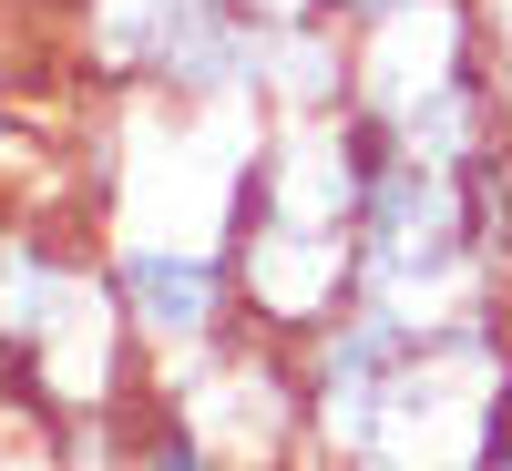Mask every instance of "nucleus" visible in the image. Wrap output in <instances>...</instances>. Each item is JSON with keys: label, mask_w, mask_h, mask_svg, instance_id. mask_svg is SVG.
Masks as SVG:
<instances>
[{"label": "nucleus", "mask_w": 512, "mask_h": 471, "mask_svg": "<svg viewBox=\"0 0 512 471\" xmlns=\"http://www.w3.org/2000/svg\"><path fill=\"white\" fill-rule=\"evenodd\" d=\"M72 62L93 93H164V103H226L256 113L267 21L246 0H62Z\"/></svg>", "instance_id": "obj_4"}, {"label": "nucleus", "mask_w": 512, "mask_h": 471, "mask_svg": "<svg viewBox=\"0 0 512 471\" xmlns=\"http://www.w3.org/2000/svg\"><path fill=\"white\" fill-rule=\"evenodd\" d=\"M318 471H512V297L420 318Z\"/></svg>", "instance_id": "obj_2"}, {"label": "nucleus", "mask_w": 512, "mask_h": 471, "mask_svg": "<svg viewBox=\"0 0 512 471\" xmlns=\"http://www.w3.org/2000/svg\"><path fill=\"white\" fill-rule=\"evenodd\" d=\"M144 390V349L123 328L103 236L82 205H0V410L21 431H72Z\"/></svg>", "instance_id": "obj_1"}, {"label": "nucleus", "mask_w": 512, "mask_h": 471, "mask_svg": "<svg viewBox=\"0 0 512 471\" xmlns=\"http://www.w3.org/2000/svg\"><path fill=\"white\" fill-rule=\"evenodd\" d=\"M256 113H349V21H267V62H256Z\"/></svg>", "instance_id": "obj_7"}, {"label": "nucleus", "mask_w": 512, "mask_h": 471, "mask_svg": "<svg viewBox=\"0 0 512 471\" xmlns=\"http://www.w3.org/2000/svg\"><path fill=\"white\" fill-rule=\"evenodd\" d=\"M175 420L216 451L226 471H318L308 461V390H297V349L267 328L226 338L216 359H195L185 379H154Z\"/></svg>", "instance_id": "obj_5"}, {"label": "nucleus", "mask_w": 512, "mask_h": 471, "mask_svg": "<svg viewBox=\"0 0 512 471\" xmlns=\"http://www.w3.org/2000/svg\"><path fill=\"white\" fill-rule=\"evenodd\" d=\"M103 267L123 297V328L144 349V379H185L226 338H246V297H236L226 246H103Z\"/></svg>", "instance_id": "obj_6"}, {"label": "nucleus", "mask_w": 512, "mask_h": 471, "mask_svg": "<svg viewBox=\"0 0 512 471\" xmlns=\"http://www.w3.org/2000/svg\"><path fill=\"white\" fill-rule=\"evenodd\" d=\"M349 113H369L390 144L431 164H482L502 154V82L482 52L472 0H390L349 21Z\"/></svg>", "instance_id": "obj_3"}]
</instances>
